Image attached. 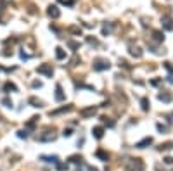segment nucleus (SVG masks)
I'll list each match as a JSON object with an SVG mask.
<instances>
[{
    "instance_id": "f257e3e1",
    "label": "nucleus",
    "mask_w": 173,
    "mask_h": 171,
    "mask_svg": "<svg viewBox=\"0 0 173 171\" xmlns=\"http://www.w3.org/2000/svg\"><path fill=\"white\" fill-rule=\"evenodd\" d=\"M36 73H40V74H45V76H52L54 69H52L49 64H43V66H38V68H36Z\"/></svg>"
},
{
    "instance_id": "f03ea898",
    "label": "nucleus",
    "mask_w": 173,
    "mask_h": 171,
    "mask_svg": "<svg viewBox=\"0 0 173 171\" xmlns=\"http://www.w3.org/2000/svg\"><path fill=\"white\" fill-rule=\"evenodd\" d=\"M93 68H95L97 71H104V69H107V68H109V62H107V60H102V59H99V60H95Z\"/></svg>"
},
{
    "instance_id": "7ed1b4c3",
    "label": "nucleus",
    "mask_w": 173,
    "mask_h": 171,
    "mask_svg": "<svg viewBox=\"0 0 173 171\" xmlns=\"http://www.w3.org/2000/svg\"><path fill=\"white\" fill-rule=\"evenodd\" d=\"M36 140H38V142H52V140H55V135H52V133L38 135V137H36Z\"/></svg>"
},
{
    "instance_id": "20e7f679",
    "label": "nucleus",
    "mask_w": 173,
    "mask_h": 171,
    "mask_svg": "<svg viewBox=\"0 0 173 171\" xmlns=\"http://www.w3.org/2000/svg\"><path fill=\"white\" fill-rule=\"evenodd\" d=\"M47 12H49V16H50V17H54V19H57V17L61 16V12H59V9H57L55 5H50Z\"/></svg>"
},
{
    "instance_id": "39448f33",
    "label": "nucleus",
    "mask_w": 173,
    "mask_h": 171,
    "mask_svg": "<svg viewBox=\"0 0 173 171\" xmlns=\"http://www.w3.org/2000/svg\"><path fill=\"white\" fill-rule=\"evenodd\" d=\"M40 159L45 161V162H52V164H57V162H59V157H57V156H42Z\"/></svg>"
},
{
    "instance_id": "423d86ee",
    "label": "nucleus",
    "mask_w": 173,
    "mask_h": 171,
    "mask_svg": "<svg viewBox=\"0 0 173 171\" xmlns=\"http://www.w3.org/2000/svg\"><path fill=\"white\" fill-rule=\"evenodd\" d=\"M161 23H163V26H164V30H173V21L170 19V17H168V16H164L163 17V21H161Z\"/></svg>"
},
{
    "instance_id": "0eeeda50",
    "label": "nucleus",
    "mask_w": 173,
    "mask_h": 171,
    "mask_svg": "<svg viewBox=\"0 0 173 171\" xmlns=\"http://www.w3.org/2000/svg\"><path fill=\"white\" fill-rule=\"evenodd\" d=\"M62 99H64V93H62V88H61V85H57V87H55V100H59V102H61Z\"/></svg>"
},
{
    "instance_id": "6e6552de",
    "label": "nucleus",
    "mask_w": 173,
    "mask_h": 171,
    "mask_svg": "<svg viewBox=\"0 0 173 171\" xmlns=\"http://www.w3.org/2000/svg\"><path fill=\"white\" fill-rule=\"evenodd\" d=\"M151 143H153V138H144L142 142H139V143H137V147H139V149H144L145 145H151Z\"/></svg>"
},
{
    "instance_id": "1a4fd4ad",
    "label": "nucleus",
    "mask_w": 173,
    "mask_h": 171,
    "mask_svg": "<svg viewBox=\"0 0 173 171\" xmlns=\"http://www.w3.org/2000/svg\"><path fill=\"white\" fill-rule=\"evenodd\" d=\"M102 135H104V130H102L101 126L93 128V137H95V138H102Z\"/></svg>"
},
{
    "instance_id": "9d476101",
    "label": "nucleus",
    "mask_w": 173,
    "mask_h": 171,
    "mask_svg": "<svg viewBox=\"0 0 173 171\" xmlns=\"http://www.w3.org/2000/svg\"><path fill=\"white\" fill-rule=\"evenodd\" d=\"M92 114H95V107H90V109H85V111H82V116H83V118L92 116Z\"/></svg>"
},
{
    "instance_id": "9b49d317",
    "label": "nucleus",
    "mask_w": 173,
    "mask_h": 171,
    "mask_svg": "<svg viewBox=\"0 0 173 171\" xmlns=\"http://www.w3.org/2000/svg\"><path fill=\"white\" fill-rule=\"evenodd\" d=\"M55 57L57 59H64L66 57V52L62 50V49H55Z\"/></svg>"
},
{
    "instance_id": "f8f14e48",
    "label": "nucleus",
    "mask_w": 173,
    "mask_h": 171,
    "mask_svg": "<svg viewBox=\"0 0 173 171\" xmlns=\"http://www.w3.org/2000/svg\"><path fill=\"white\" fill-rule=\"evenodd\" d=\"M97 157H101L102 161H107V157H109V156H107L104 151H99V152H97Z\"/></svg>"
},
{
    "instance_id": "ddd939ff",
    "label": "nucleus",
    "mask_w": 173,
    "mask_h": 171,
    "mask_svg": "<svg viewBox=\"0 0 173 171\" xmlns=\"http://www.w3.org/2000/svg\"><path fill=\"white\" fill-rule=\"evenodd\" d=\"M69 161H71V162H82L83 159H82V156H71V157H69Z\"/></svg>"
},
{
    "instance_id": "4468645a",
    "label": "nucleus",
    "mask_w": 173,
    "mask_h": 171,
    "mask_svg": "<svg viewBox=\"0 0 173 171\" xmlns=\"http://www.w3.org/2000/svg\"><path fill=\"white\" fill-rule=\"evenodd\" d=\"M18 137H19V138H26V137H28V131H26V130L18 131Z\"/></svg>"
},
{
    "instance_id": "2eb2a0df",
    "label": "nucleus",
    "mask_w": 173,
    "mask_h": 171,
    "mask_svg": "<svg viewBox=\"0 0 173 171\" xmlns=\"http://www.w3.org/2000/svg\"><path fill=\"white\" fill-rule=\"evenodd\" d=\"M10 90H16V85H12V83H5V92H10Z\"/></svg>"
},
{
    "instance_id": "dca6fc26",
    "label": "nucleus",
    "mask_w": 173,
    "mask_h": 171,
    "mask_svg": "<svg viewBox=\"0 0 173 171\" xmlns=\"http://www.w3.org/2000/svg\"><path fill=\"white\" fill-rule=\"evenodd\" d=\"M30 102H31V104H33V107H40V104H42L40 100H36V99H33V97H31V99H30Z\"/></svg>"
},
{
    "instance_id": "f3484780",
    "label": "nucleus",
    "mask_w": 173,
    "mask_h": 171,
    "mask_svg": "<svg viewBox=\"0 0 173 171\" xmlns=\"http://www.w3.org/2000/svg\"><path fill=\"white\" fill-rule=\"evenodd\" d=\"M159 100L168 102V100H170V95H168V93H161V95H159Z\"/></svg>"
},
{
    "instance_id": "a211bd4d",
    "label": "nucleus",
    "mask_w": 173,
    "mask_h": 171,
    "mask_svg": "<svg viewBox=\"0 0 173 171\" xmlns=\"http://www.w3.org/2000/svg\"><path fill=\"white\" fill-rule=\"evenodd\" d=\"M154 38H156L158 41H161V40H163V36H161V33H159V31H154Z\"/></svg>"
},
{
    "instance_id": "6ab92c4d",
    "label": "nucleus",
    "mask_w": 173,
    "mask_h": 171,
    "mask_svg": "<svg viewBox=\"0 0 173 171\" xmlns=\"http://www.w3.org/2000/svg\"><path fill=\"white\" fill-rule=\"evenodd\" d=\"M2 104H4L5 107H12V102H10L9 99H4V100H2Z\"/></svg>"
},
{
    "instance_id": "aec40b11",
    "label": "nucleus",
    "mask_w": 173,
    "mask_h": 171,
    "mask_svg": "<svg viewBox=\"0 0 173 171\" xmlns=\"http://www.w3.org/2000/svg\"><path fill=\"white\" fill-rule=\"evenodd\" d=\"M61 4H64V5H73L74 4V0H59Z\"/></svg>"
},
{
    "instance_id": "412c9836",
    "label": "nucleus",
    "mask_w": 173,
    "mask_h": 171,
    "mask_svg": "<svg viewBox=\"0 0 173 171\" xmlns=\"http://www.w3.org/2000/svg\"><path fill=\"white\" fill-rule=\"evenodd\" d=\"M71 133H73L71 130H64V133H62V135H64V137H71Z\"/></svg>"
},
{
    "instance_id": "4be33fe9",
    "label": "nucleus",
    "mask_w": 173,
    "mask_h": 171,
    "mask_svg": "<svg viewBox=\"0 0 173 171\" xmlns=\"http://www.w3.org/2000/svg\"><path fill=\"white\" fill-rule=\"evenodd\" d=\"M142 107H144V111L147 109V100H145V99H144V100H142Z\"/></svg>"
},
{
    "instance_id": "5701e85b",
    "label": "nucleus",
    "mask_w": 173,
    "mask_h": 171,
    "mask_svg": "<svg viewBox=\"0 0 173 171\" xmlns=\"http://www.w3.org/2000/svg\"><path fill=\"white\" fill-rule=\"evenodd\" d=\"M164 161H166V164H173V159H172V157H166Z\"/></svg>"
},
{
    "instance_id": "b1692460",
    "label": "nucleus",
    "mask_w": 173,
    "mask_h": 171,
    "mask_svg": "<svg viewBox=\"0 0 173 171\" xmlns=\"http://www.w3.org/2000/svg\"><path fill=\"white\" fill-rule=\"evenodd\" d=\"M168 81H170V83H173V73H170V76H168Z\"/></svg>"
},
{
    "instance_id": "393cba45",
    "label": "nucleus",
    "mask_w": 173,
    "mask_h": 171,
    "mask_svg": "<svg viewBox=\"0 0 173 171\" xmlns=\"http://www.w3.org/2000/svg\"><path fill=\"white\" fill-rule=\"evenodd\" d=\"M88 171H97V170H95V168H90V170H88Z\"/></svg>"
}]
</instances>
